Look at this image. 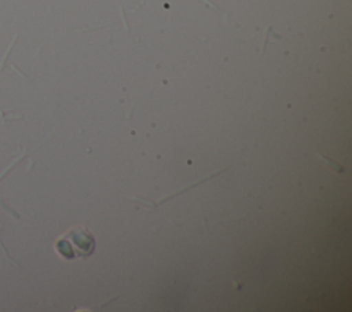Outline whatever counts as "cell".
Listing matches in <instances>:
<instances>
[{
    "instance_id": "6da1fadb",
    "label": "cell",
    "mask_w": 352,
    "mask_h": 312,
    "mask_svg": "<svg viewBox=\"0 0 352 312\" xmlns=\"http://www.w3.org/2000/svg\"><path fill=\"white\" fill-rule=\"evenodd\" d=\"M56 252L66 260L85 258L95 250L94 235L84 228H73L55 243Z\"/></svg>"
}]
</instances>
